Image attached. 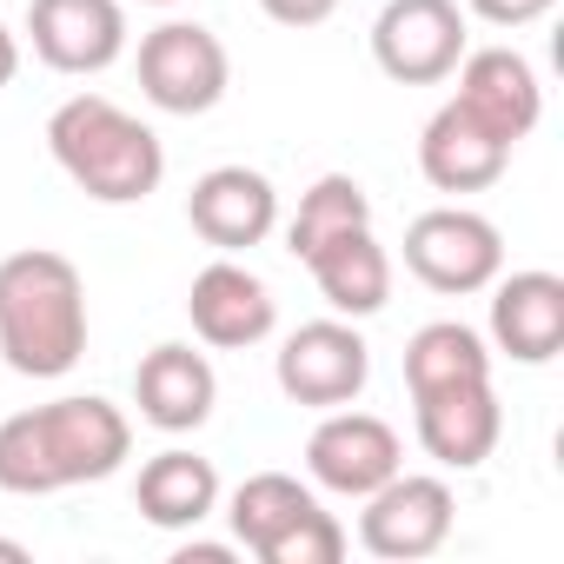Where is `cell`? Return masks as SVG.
<instances>
[{
  "mask_svg": "<svg viewBox=\"0 0 564 564\" xmlns=\"http://www.w3.org/2000/svg\"><path fill=\"white\" fill-rule=\"evenodd\" d=\"M127 452H133V425L100 392L28 405L14 419H0V491L47 498V491L100 485L127 465Z\"/></svg>",
  "mask_w": 564,
  "mask_h": 564,
  "instance_id": "6da1fadb",
  "label": "cell"
},
{
  "mask_svg": "<svg viewBox=\"0 0 564 564\" xmlns=\"http://www.w3.org/2000/svg\"><path fill=\"white\" fill-rule=\"evenodd\" d=\"M87 352V279L54 246L0 259V359L21 379H67Z\"/></svg>",
  "mask_w": 564,
  "mask_h": 564,
  "instance_id": "7a4b0ae2",
  "label": "cell"
},
{
  "mask_svg": "<svg viewBox=\"0 0 564 564\" xmlns=\"http://www.w3.org/2000/svg\"><path fill=\"white\" fill-rule=\"evenodd\" d=\"M47 153L54 166L100 206H140L147 193H160L166 180V147L160 133L127 113L107 94H74L54 107L47 120Z\"/></svg>",
  "mask_w": 564,
  "mask_h": 564,
  "instance_id": "3957f363",
  "label": "cell"
},
{
  "mask_svg": "<svg viewBox=\"0 0 564 564\" xmlns=\"http://www.w3.org/2000/svg\"><path fill=\"white\" fill-rule=\"evenodd\" d=\"M405 272L445 300H465L505 272V239L471 206H432L405 226Z\"/></svg>",
  "mask_w": 564,
  "mask_h": 564,
  "instance_id": "277c9868",
  "label": "cell"
},
{
  "mask_svg": "<svg viewBox=\"0 0 564 564\" xmlns=\"http://www.w3.org/2000/svg\"><path fill=\"white\" fill-rule=\"evenodd\" d=\"M232 87V61L226 41L199 21H160L153 34H140V94L160 113H213Z\"/></svg>",
  "mask_w": 564,
  "mask_h": 564,
  "instance_id": "5b68a950",
  "label": "cell"
},
{
  "mask_svg": "<svg viewBox=\"0 0 564 564\" xmlns=\"http://www.w3.org/2000/svg\"><path fill=\"white\" fill-rule=\"evenodd\" d=\"M272 379L306 412H339V405H359V392L372 379V346H366L359 319H313V326L286 333V346L272 359Z\"/></svg>",
  "mask_w": 564,
  "mask_h": 564,
  "instance_id": "8992f818",
  "label": "cell"
},
{
  "mask_svg": "<svg viewBox=\"0 0 564 564\" xmlns=\"http://www.w3.org/2000/svg\"><path fill=\"white\" fill-rule=\"evenodd\" d=\"M359 544L386 564H419L432 551H445L458 498L438 471H392L372 498H359Z\"/></svg>",
  "mask_w": 564,
  "mask_h": 564,
  "instance_id": "52a82bcc",
  "label": "cell"
},
{
  "mask_svg": "<svg viewBox=\"0 0 564 564\" xmlns=\"http://www.w3.org/2000/svg\"><path fill=\"white\" fill-rule=\"evenodd\" d=\"M465 8L458 0H386L372 21V61L399 87H438L465 61Z\"/></svg>",
  "mask_w": 564,
  "mask_h": 564,
  "instance_id": "ba28073f",
  "label": "cell"
},
{
  "mask_svg": "<svg viewBox=\"0 0 564 564\" xmlns=\"http://www.w3.org/2000/svg\"><path fill=\"white\" fill-rule=\"evenodd\" d=\"M306 471L319 491L333 498H372L392 471H405V445L399 432L379 419V412H359V405H339L313 425L306 438Z\"/></svg>",
  "mask_w": 564,
  "mask_h": 564,
  "instance_id": "9c48e42d",
  "label": "cell"
},
{
  "mask_svg": "<svg viewBox=\"0 0 564 564\" xmlns=\"http://www.w3.org/2000/svg\"><path fill=\"white\" fill-rule=\"evenodd\" d=\"M28 47L54 74H107L127 54V8L120 0H28Z\"/></svg>",
  "mask_w": 564,
  "mask_h": 564,
  "instance_id": "30bf717a",
  "label": "cell"
},
{
  "mask_svg": "<svg viewBox=\"0 0 564 564\" xmlns=\"http://www.w3.org/2000/svg\"><path fill=\"white\" fill-rule=\"evenodd\" d=\"M186 319H193V333H199L213 352H246V346L272 339L279 300H272V286H265L252 265H239L232 252H219L213 265L193 272V286H186Z\"/></svg>",
  "mask_w": 564,
  "mask_h": 564,
  "instance_id": "8fae6325",
  "label": "cell"
},
{
  "mask_svg": "<svg viewBox=\"0 0 564 564\" xmlns=\"http://www.w3.org/2000/svg\"><path fill=\"white\" fill-rule=\"evenodd\" d=\"M458 74V107L478 120V127H491L505 147H518L531 127H538V113H544V87H538V67L518 54V47H465V61L452 67Z\"/></svg>",
  "mask_w": 564,
  "mask_h": 564,
  "instance_id": "7c38bea8",
  "label": "cell"
},
{
  "mask_svg": "<svg viewBox=\"0 0 564 564\" xmlns=\"http://www.w3.org/2000/svg\"><path fill=\"white\" fill-rule=\"evenodd\" d=\"M412 405H419V445L445 471H478L505 438V405H498L491 379H458V386L419 392Z\"/></svg>",
  "mask_w": 564,
  "mask_h": 564,
  "instance_id": "4fadbf2b",
  "label": "cell"
},
{
  "mask_svg": "<svg viewBox=\"0 0 564 564\" xmlns=\"http://www.w3.org/2000/svg\"><path fill=\"white\" fill-rule=\"evenodd\" d=\"M186 226L213 252H246L279 226V186L259 166H213L186 193Z\"/></svg>",
  "mask_w": 564,
  "mask_h": 564,
  "instance_id": "5bb4252c",
  "label": "cell"
},
{
  "mask_svg": "<svg viewBox=\"0 0 564 564\" xmlns=\"http://www.w3.org/2000/svg\"><path fill=\"white\" fill-rule=\"evenodd\" d=\"M491 346L518 366H551L564 352V279L531 265V272H498L491 279Z\"/></svg>",
  "mask_w": 564,
  "mask_h": 564,
  "instance_id": "9a60e30c",
  "label": "cell"
},
{
  "mask_svg": "<svg viewBox=\"0 0 564 564\" xmlns=\"http://www.w3.org/2000/svg\"><path fill=\"white\" fill-rule=\"evenodd\" d=\"M133 405H140V419H147L153 432H166V438L199 432V425L213 419V405H219V372H213L206 352L166 339V346H153V352L140 359V372H133Z\"/></svg>",
  "mask_w": 564,
  "mask_h": 564,
  "instance_id": "2e32d148",
  "label": "cell"
},
{
  "mask_svg": "<svg viewBox=\"0 0 564 564\" xmlns=\"http://www.w3.org/2000/svg\"><path fill=\"white\" fill-rule=\"evenodd\" d=\"M300 265L313 272L319 300H326L339 319H379V313L392 306V252L379 246L372 226H352V232L326 239V246L306 252Z\"/></svg>",
  "mask_w": 564,
  "mask_h": 564,
  "instance_id": "e0dca14e",
  "label": "cell"
},
{
  "mask_svg": "<svg viewBox=\"0 0 564 564\" xmlns=\"http://www.w3.org/2000/svg\"><path fill=\"white\" fill-rule=\"evenodd\" d=\"M505 166H511V147L491 127H478L458 100H445L419 133V173L438 193H485L505 180Z\"/></svg>",
  "mask_w": 564,
  "mask_h": 564,
  "instance_id": "ac0fdd59",
  "label": "cell"
},
{
  "mask_svg": "<svg viewBox=\"0 0 564 564\" xmlns=\"http://www.w3.org/2000/svg\"><path fill=\"white\" fill-rule=\"evenodd\" d=\"M133 505L160 531H193V524H206L219 511V471H213V458H199L186 445H166V452H153L140 465Z\"/></svg>",
  "mask_w": 564,
  "mask_h": 564,
  "instance_id": "d6986e66",
  "label": "cell"
},
{
  "mask_svg": "<svg viewBox=\"0 0 564 564\" xmlns=\"http://www.w3.org/2000/svg\"><path fill=\"white\" fill-rule=\"evenodd\" d=\"M319 498L293 478V471H252L232 498H226V524H232V544H246L259 564H265V551L286 538L306 511H313Z\"/></svg>",
  "mask_w": 564,
  "mask_h": 564,
  "instance_id": "ffe728a7",
  "label": "cell"
},
{
  "mask_svg": "<svg viewBox=\"0 0 564 564\" xmlns=\"http://www.w3.org/2000/svg\"><path fill=\"white\" fill-rule=\"evenodd\" d=\"M458 379H491V346L471 326H458V319L419 326L412 346H405V386H412V399L438 392V386H458Z\"/></svg>",
  "mask_w": 564,
  "mask_h": 564,
  "instance_id": "44dd1931",
  "label": "cell"
},
{
  "mask_svg": "<svg viewBox=\"0 0 564 564\" xmlns=\"http://www.w3.org/2000/svg\"><path fill=\"white\" fill-rule=\"evenodd\" d=\"M352 226H372L366 186H359L352 173H319V180L300 193V213H293V226H286V252L306 259V252H319L326 239H339V232H352Z\"/></svg>",
  "mask_w": 564,
  "mask_h": 564,
  "instance_id": "7402d4cb",
  "label": "cell"
},
{
  "mask_svg": "<svg viewBox=\"0 0 564 564\" xmlns=\"http://www.w3.org/2000/svg\"><path fill=\"white\" fill-rule=\"evenodd\" d=\"M339 557H346V524L326 505H313L286 538L265 551V564H339Z\"/></svg>",
  "mask_w": 564,
  "mask_h": 564,
  "instance_id": "603a6c76",
  "label": "cell"
},
{
  "mask_svg": "<svg viewBox=\"0 0 564 564\" xmlns=\"http://www.w3.org/2000/svg\"><path fill=\"white\" fill-rule=\"evenodd\" d=\"M557 8V0H465V14H478L485 28H531Z\"/></svg>",
  "mask_w": 564,
  "mask_h": 564,
  "instance_id": "cb8c5ba5",
  "label": "cell"
},
{
  "mask_svg": "<svg viewBox=\"0 0 564 564\" xmlns=\"http://www.w3.org/2000/svg\"><path fill=\"white\" fill-rule=\"evenodd\" d=\"M259 8H265V21H279V28H319V21L339 14V0H259Z\"/></svg>",
  "mask_w": 564,
  "mask_h": 564,
  "instance_id": "d4e9b609",
  "label": "cell"
},
{
  "mask_svg": "<svg viewBox=\"0 0 564 564\" xmlns=\"http://www.w3.org/2000/svg\"><path fill=\"white\" fill-rule=\"evenodd\" d=\"M226 557H232V544H199V538L173 551V564H226Z\"/></svg>",
  "mask_w": 564,
  "mask_h": 564,
  "instance_id": "484cf974",
  "label": "cell"
},
{
  "mask_svg": "<svg viewBox=\"0 0 564 564\" xmlns=\"http://www.w3.org/2000/svg\"><path fill=\"white\" fill-rule=\"evenodd\" d=\"M21 74V34L8 28V21H0V87H8Z\"/></svg>",
  "mask_w": 564,
  "mask_h": 564,
  "instance_id": "4316f807",
  "label": "cell"
},
{
  "mask_svg": "<svg viewBox=\"0 0 564 564\" xmlns=\"http://www.w3.org/2000/svg\"><path fill=\"white\" fill-rule=\"evenodd\" d=\"M0 557H14V564H28V557H34V551H28V544H21V538H0Z\"/></svg>",
  "mask_w": 564,
  "mask_h": 564,
  "instance_id": "83f0119b",
  "label": "cell"
},
{
  "mask_svg": "<svg viewBox=\"0 0 564 564\" xmlns=\"http://www.w3.org/2000/svg\"><path fill=\"white\" fill-rule=\"evenodd\" d=\"M140 8H173V0H140Z\"/></svg>",
  "mask_w": 564,
  "mask_h": 564,
  "instance_id": "f1b7e54d",
  "label": "cell"
}]
</instances>
